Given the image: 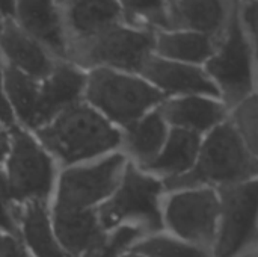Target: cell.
<instances>
[{
    "mask_svg": "<svg viewBox=\"0 0 258 257\" xmlns=\"http://www.w3.org/2000/svg\"><path fill=\"white\" fill-rule=\"evenodd\" d=\"M62 15L70 45L125 21L116 0H67L62 3Z\"/></svg>",
    "mask_w": 258,
    "mask_h": 257,
    "instance_id": "cell-17",
    "label": "cell"
},
{
    "mask_svg": "<svg viewBox=\"0 0 258 257\" xmlns=\"http://www.w3.org/2000/svg\"><path fill=\"white\" fill-rule=\"evenodd\" d=\"M132 251L145 257H215L212 251L184 242L166 232L150 235L132 245Z\"/></svg>",
    "mask_w": 258,
    "mask_h": 257,
    "instance_id": "cell-24",
    "label": "cell"
},
{
    "mask_svg": "<svg viewBox=\"0 0 258 257\" xmlns=\"http://www.w3.org/2000/svg\"><path fill=\"white\" fill-rule=\"evenodd\" d=\"M11 189L6 183L5 176L0 173V227L5 230L14 233L15 224H14V214L11 209Z\"/></svg>",
    "mask_w": 258,
    "mask_h": 257,
    "instance_id": "cell-29",
    "label": "cell"
},
{
    "mask_svg": "<svg viewBox=\"0 0 258 257\" xmlns=\"http://www.w3.org/2000/svg\"><path fill=\"white\" fill-rule=\"evenodd\" d=\"M258 177V165L248 153L231 120L203 136L194 170L181 179L165 183L166 191L187 186L222 189Z\"/></svg>",
    "mask_w": 258,
    "mask_h": 257,
    "instance_id": "cell-2",
    "label": "cell"
},
{
    "mask_svg": "<svg viewBox=\"0 0 258 257\" xmlns=\"http://www.w3.org/2000/svg\"><path fill=\"white\" fill-rule=\"evenodd\" d=\"M141 76L165 98L187 95L219 97L204 67L177 62L153 55L144 65Z\"/></svg>",
    "mask_w": 258,
    "mask_h": 257,
    "instance_id": "cell-11",
    "label": "cell"
},
{
    "mask_svg": "<svg viewBox=\"0 0 258 257\" xmlns=\"http://www.w3.org/2000/svg\"><path fill=\"white\" fill-rule=\"evenodd\" d=\"M230 120L239 132L248 153L258 165V94L234 108Z\"/></svg>",
    "mask_w": 258,
    "mask_h": 257,
    "instance_id": "cell-26",
    "label": "cell"
},
{
    "mask_svg": "<svg viewBox=\"0 0 258 257\" xmlns=\"http://www.w3.org/2000/svg\"><path fill=\"white\" fill-rule=\"evenodd\" d=\"M169 130L171 127L159 108L127 127L125 144L130 155L136 159L138 168L144 170L157 158L166 142Z\"/></svg>",
    "mask_w": 258,
    "mask_h": 257,
    "instance_id": "cell-21",
    "label": "cell"
},
{
    "mask_svg": "<svg viewBox=\"0 0 258 257\" xmlns=\"http://www.w3.org/2000/svg\"><path fill=\"white\" fill-rule=\"evenodd\" d=\"M219 212V192L215 188L187 186L168 191L163 200V232L213 253Z\"/></svg>",
    "mask_w": 258,
    "mask_h": 257,
    "instance_id": "cell-5",
    "label": "cell"
},
{
    "mask_svg": "<svg viewBox=\"0 0 258 257\" xmlns=\"http://www.w3.org/2000/svg\"><path fill=\"white\" fill-rule=\"evenodd\" d=\"M85 94L94 106L125 127L165 101L163 94L141 74L110 68L89 70Z\"/></svg>",
    "mask_w": 258,
    "mask_h": 257,
    "instance_id": "cell-4",
    "label": "cell"
},
{
    "mask_svg": "<svg viewBox=\"0 0 258 257\" xmlns=\"http://www.w3.org/2000/svg\"><path fill=\"white\" fill-rule=\"evenodd\" d=\"M9 189L18 200L42 198L50 192L53 170L50 159L21 132H15L14 151L9 162Z\"/></svg>",
    "mask_w": 258,
    "mask_h": 257,
    "instance_id": "cell-10",
    "label": "cell"
},
{
    "mask_svg": "<svg viewBox=\"0 0 258 257\" xmlns=\"http://www.w3.org/2000/svg\"><path fill=\"white\" fill-rule=\"evenodd\" d=\"M242 17H243V21L246 24V29H248L251 41H252L258 71V0L242 2Z\"/></svg>",
    "mask_w": 258,
    "mask_h": 257,
    "instance_id": "cell-28",
    "label": "cell"
},
{
    "mask_svg": "<svg viewBox=\"0 0 258 257\" xmlns=\"http://www.w3.org/2000/svg\"><path fill=\"white\" fill-rule=\"evenodd\" d=\"M24 235L27 244L39 257H62L51 238L45 211L38 201L29 204L24 214Z\"/></svg>",
    "mask_w": 258,
    "mask_h": 257,
    "instance_id": "cell-25",
    "label": "cell"
},
{
    "mask_svg": "<svg viewBox=\"0 0 258 257\" xmlns=\"http://www.w3.org/2000/svg\"><path fill=\"white\" fill-rule=\"evenodd\" d=\"M124 20L151 30L169 29L171 0H116Z\"/></svg>",
    "mask_w": 258,
    "mask_h": 257,
    "instance_id": "cell-23",
    "label": "cell"
},
{
    "mask_svg": "<svg viewBox=\"0 0 258 257\" xmlns=\"http://www.w3.org/2000/svg\"><path fill=\"white\" fill-rule=\"evenodd\" d=\"M14 21L54 58L68 59V36L57 0H17Z\"/></svg>",
    "mask_w": 258,
    "mask_h": 257,
    "instance_id": "cell-12",
    "label": "cell"
},
{
    "mask_svg": "<svg viewBox=\"0 0 258 257\" xmlns=\"http://www.w3.org/2000/svg\"><path fill=\"white\" fill-rule=\"evenodd\" d=\"M221 212L215 257H239L258 248V177L218 189Z\"/></svg>",
    "mask_w": 258,
    "mask_h": 257,
    "instance_id": "cell-8",
    "label": "cell"
},
{
    "mask_svg": "<svg viewBox=\"0 0 258 257\" xmlns=\"http://www.w3.org/2000/svg\"><path fill=\"white\" fill-rule=\"evenodd\" d=\"M166 192L160 179L133 164H127L119 191L101 209L103 227L110 229L121 221L130 220L144 233L156 235L163 232V200Z\"/></svg>",
    "mask_w": 258,
    "mask_h": 257,
    "instance_id": "cell-6",
    "label": "cell"
},
{
    "mask_svg": "<svg viewBox=\"0 0 258 257\" xmlns=\"http://www.w3.org/2000/svg\"><path fill=\"white\" fill-rule=\"evenodd\" d=\"M6 151H8V139H6L5 133L0 130V159L6 155Z\"/></svg>",
    "mask_w": 258,
    "mask_h": 257,
    "instance_id": "cell-33",
    "label": "cell"
},
{
    "mask_svg": "<svg viewBox=\"0 0 258 257\" xmlns=\"http://www.w3.org/2000/svg\"><path fill=\"white\" fill-rule=\"evenodd\" d=\"M54 226L60 242L73 256L92 251L106 239L97 226L95 217L82 209L56 206Z\"/></svg>",
    "mask_w": 258,
    "mask_h": 257,
    "instance_id": "cell-20",
    "label": "cell"
},
{
    "mask_svg": "<svg viewBox=\"0 0 258 257\" xmlns=\"http://www.w3.org/2000/svg\"><path fill=\"white\" fill-rule=\"evenodd\" d=\"M242 0H171L169 29L221 38Z\"/></svg>",
    "mask_w": 258,
    "mask_h": 257,
    "instance_id": "cell-16",
    "label": "cell"
},
{
    "mask_svg": "<svg viewBox=\"0 0 258 257\" xmlns=\"http://www.w3.org/2000/svg\"><path fill=\"white\" fill-rule=\"evenodd\" d=\"M3 74V86L8 98L12 101L15 111L29 126L35 124L36 105L39 97V80L12 68L8 65H2Z\"/></svg>",
    "mask_w": 258,
    "mask_h": 257,
    "instance_id": "cell-22",
    "label": "cell"
},
{
    "mask_svg": "<svg viewBox=\"0 0 258 257\" xmlns=\"http://www.w3.org/2000/svg\"><path fill=\"white\" fill-rule=\"evenodd\" d=\"M125 162L121 155H113L91 168L67 171L60 180L57 206L83 209L112 194L122 179Z\"/></svg>",
    "mask_w": 258,
    "mask_h": 257,
    "instance_id": "cell-9",
    "label": "cell"
},
{
    "mask_svg": "<svg viewBox=\"0 0 258 257\" xmlns=\"http://www.w3.org/2000/svg\"><path fill=\"white\" fill-rule=\"evenodd\" d=\"M171 129H181L206 136L213 129L230 120L231 111L213 95H187L165 98L159 106Z\"/></svg>",
    "mask_w": 258,
    "mask_h": 257,
    "instance_id": "cell-13",
    "label": "cell"
},
{
    "mask_svg": "<svg viewBox=\"0 0 258 257\" xmlns=\"http://www.w3.org/2000/svg\"><path fill=\"white\" fill-rule=\"evenodd\" d=\"M124 257H145V256H142V254H138V253H133V251H132L128 256H124Z\"/></svg>",
    "mask_w": 258,
    "mask_h": 257,
    "instance_id": "cell-35",
    "label": "cell"
},
{
    "mask_svg": "<svg viewBox=\"0 0 258 257\" xmlns=\"http://www.w3.org/2000/svg\"><path fill=\"white\" fill-rule=\"evenodd\" d=\"M57 58L24 32L14 20L0 21V64L12 67L36 80L45 79Z\"/></svg>",
    "mask_w": 258,
    "mask_h": 257,
    "instance_id": "cell-14",
    "label": "cell"
},
{
    "mask_svg": "<svg viewBox=\"0 0 258 257\" xmlns=\"http://www.w3.org/2000/svg\"><path fill=\"white\" fill-rule=\"evenodd\" d=\"M88 71L68 59H57L51 73L41 80L35 126L50 120L59 111L73 106L85 92Z\"/></svg>",
    "mask_w": 258,
    "mask_h": 257,
    "instance_id": "cell-15",
    "label": "cell"
},
{
    "mask_svg": "<svg viewBox=\"0 0 258 257\" xmlns=\"http://www.w3.org/2000/svg\"><path fill=\"white\" fill-rule=\"evenodd\" d=\"M204 70L230 111L258 94L257 61L242 17V3L219 38Z\"/></svg>",
    "mask_w": 258,
    "mask_h": 257,
    "instance_id": "cell-1",
    "label": "cell"
},
{
    "mask_svg": "<svg viewBox=\"0 0 258 257\" xmlns=\"http://www.w3.org/2000/svg\"><path fill=\"white\" fill-rule=\"evenodd\" d=\"M39 135L44 144L68 164L104 153L121 141L118 130L82 105L67 108L59 120Z\"/></svg>",
    "mask_w": 258,
    "mask_h": 257,
    "instance_id": "cell-7",
    "label": "cell"
},
{
    "mask_svg": "<svg viewBox=\"0 0 258 257\" xmlns=\"http://www.w3.org/2000/svg\"><path fill=\"white\" fill-rule=\"evenodd\" d=\"M203 136L181 130L171 129L166 142L157 158L144 168V171L156 176L163 183L174 182L189 174L198 159Z\"/></svg>",
    "mask_w": 258,
    "mask_h": 257,
    "instance_id": "cell-18",
    "label": "cell"
},
{
    "mask_svg": "<svg viewBox=\"0 0 258 257\" xmlns=\"http://www.w3.org/2000/svg\"><path fill=\"white\" fill-rule=\"evenodd\" d=\"M144 232L139 227H121L110 239H104L100 245H97L91 251L89 257H116L125 247H128L130 244H136Z\"/></svg>",
    "mask_w": 258,
    "mask_h": 257,
    "instance_id": "cell-27",
    "label": "cell"
},
{
    "mask_svg": "<svg viewBox=\"0 0 258 257\" xmlns=\"http://www.w3.org/2000/svg\"><path fill=\"white\" fill-rule=\"evenodd\" d=\"M242 2H248V0H242Z\"/></svg>",
    "mask_w": 258,
    "mask_h": 257,
    "instance_id": "cell-37",
    "label": "cell"
},
{
    "mask_svg": "<svg viewBox=\"0 0 258 257\" xmlns=\"http://www.w3.org/2000/svg\"><path fill=\"white\" fill-rule=\"evenodd\" d=\"M218 41L219 38L186 29L156 30L154 55L177 62L204 67L213 55Z\"/></svg>",
    "mask_w": 258,
    "mask_h": 257,
    "instance_id": "cell-19",
    "label": "cell"
},
{
    "mask_svg": "<svg viewBox=\"0 0 258 257\" xmlns=\"http://www.w3.org/2000/svg\"><path fill=\"white\" fill-rule=\"evenodd\" d=\"M257 251H258V248H257Z\"/></svg>",
    "mask_w": 258,
    "mask_h": 257,
    "instance_id": "cell-38",
    "label": "cell"
},
{
    "mask_svg": "<svg viewBox=\"0 0 258 257\" xmlns=\"http://www.w3.org/2000/svg\"><path fill=\"white\" fill-rule=\"evenodd\" d=\"M0 120L5 124H12L14 123V115H12V109L9 105V98L6 95L5 86H3V74H2V67H0Z\"/></svg>",
    "mask_w": 258,
    "mask_h": 257,
    "instance_id": "cell-30",
    "label": "cell"
},
{
    "mask_svg": "<svg viewBox=\"0 0 258 257\" xmlns=\"http://www.w3.org/2000/svg\"><path fill=\"white\" fill-rule=\"evenodd\" d=\"M239 257H258V251L257 250H254V251H251V253H246V254H242V256Z\"/></svg>",
    "mask_w": 258,
    "mask_h": 257,
    "instance_id": "cell-34",
    "label": "cell"
},
{
    "mask_svg": "<svg viewBox=\"0 0 258 257\" xmlns=\"http://www.w3.org/2000/svg\"><path fill=\"white\" fill-rule=\"evenodd\" d=\"M154 36L156 30L119 21L88 39L73 42L68 61L86 71L110 68L141 74L154 55Z\"/></svg>",
    "mask_w": 258,
    "mask_h": 257,
    "instance_id": "cell-3",
    "label": "cell"
},
{
    "mask_svg": "<svg viewBox=\"0 0 258 257\" xmlns=\"http://www.w3.org/2000/svg\"><path fill=\"white\" fill-rule=\"evenodd\" d=\"M17 0H0V21H11L15 17Z\"/></svg>",
    "mask_w": 258,
    "mask_h": 257,
    "instance_id": "cell-32",
    "label": "cell"
},
{
    "mask_svg": "<svg viewBox=\"0 0 258 257\" xmlns=\"http://www.w3.org/2000/svg\"><path fill=\"white\" fill-rule=\"evenodd\" d=\"M0 257H27L23 248L9 238L0 239Z\"/></svg>",
    "mask_w": 258,
    "mask_h": 257,
    "instance_id": "cell-31",
    "label": "cell"
},
{
    "mask_svg": "<svg viewBox=\"0 0 258 257\" xmlns=\"http://www.w3.org/2000/svg\"><path fill=\"white\" fill-rule=\"evenodd\" d=\"M57 2H59V3L62 5V3H63V2H67V0H57Z\"/></svg>",
    "mask_w": 258,
    "mask_h": 257,
    "instance_id": "cell-36",
    "label": "cell"
}]
</instances>
